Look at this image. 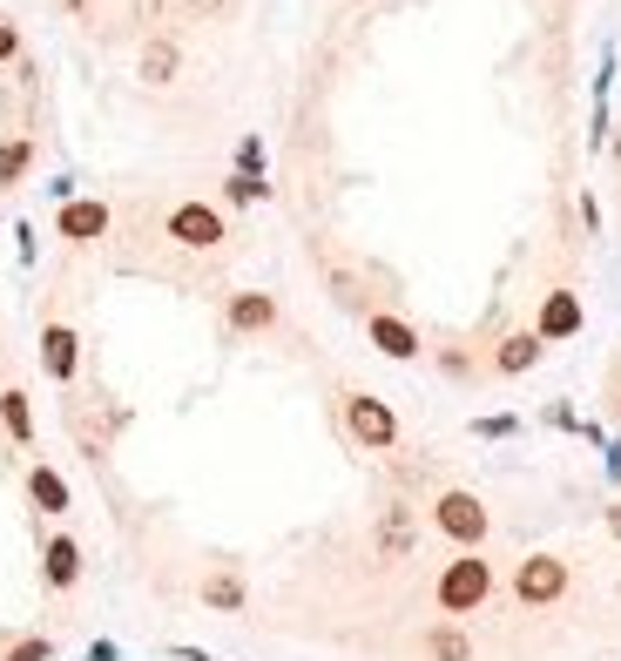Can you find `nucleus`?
Wrapping results in <instances>:
<instances>
[{
  "mask_svg": "<svg viewBox=\"0 0 621 661\" xmlns=\"http://www.w3.org/2000/svg\"><path fill=\"white\" fill-rule=\"evenodd\" d=\"M608 399H614V418H621V371L608 378Z\"/></svg>",
  "mask_w": 621,
  "mask_h": 661,
  "instance_id": "obj_25",
  "label": "nucleus"
},
{
  "mask_svg": "<svg viewBox=\"0 0 621 661\" xmlns=\"http://www.w3.org/2000/svg\"><path fill=\"white\" fill-rule=\"evenodd\" d=\"M425 654L433 661H473V641L459 635V621H440V628L425 635Z\"/></svg>",
  "mask_w": 621,
  "mask_h": 661,
  "instance_id": "obj_17",
  "label": "nucleus"
},
{
  "mask_svg": "<svg viewBox=\"0 0 621 661\" xmlns=\"http://www.w3.org/2000/svg\"><path fill=\"white\" fill-rule=\"evenodd\" d=\"M223 189H230V203H263V197H270V182H263V176H250V169H237Z\"/></svg>",
  "mask_w": 621,
  "mask_h": 661,
  "instance_id": "obj_21",
  "label": "nucleus"
},
{
  "mask_svg": "<svg viewBox=\"0 0 621 661\" xmlns=\"http://www.w3.org/2000/svg\"><path fill=\"white\" fill-rule=\"evenodd\" d=\"M14 55H21V27L0 14V61H14Z\"/></svg>",
  "mask_w": 621,
  "mask_h": 661,
  "instance_id": "obj_23",
  "label": "nucleus"
},
{
  "mask_svg": "<svg viewBox=\"0 0 621 661\" xmlns=\"http://www.w3.org/2000/svg\"><path fill=\"white\" fill-rule=\"evenodd\" d=\"M433 601H440L446 621L480 614V607L493 601V560H487V554H453V560L440 567V580H433Z\"/></svg>",
  "mask_w": 621,
  "mask_h": 661,
  "instance_id": "obj_1",
  "label": "nucleus"
},
{
  "mask_svg": "<svg viewBox=\"0 0 621 661\" xmlns=\"http://www.w3.org/2000/svg\"><path fill=\"white\" fill-rule=\"evenodd\" d=\"M608 533L621 540V499H614V507H608Z\"/></svg>",
  "mask_w": 621,
  "mask_h": 661,
  "instance_id": "obj_26",
  "label": "nucleus"
},
{
  "mask_svg": "<svg viewBox=\"0 0 621 661\" xmlns=\"http://www.w3.org/2000/svg\"><path fill=\"white\" fill-rule=\"evenodd\" d=\"M27 507L42 514V520H55V514L74 507V493H68V480L55 473V465H27Z\"/></svg>",
  "mask_w": 621,
  "mask_h": 661,
  "instance_id": "obj_12",
  "label": "nucleus"
},
{
  "mask_svg": "<svg viewBox=\"0 0 621 661\" xmlns=\"http://www.w3.org/2000/svg\"><path fill=\"white\" fill-rule=\"evenodd\" d=\"M567 588H574V574H567L561 554H527V560L514 567V601H520V607H561Z\"/></svg>",
  "mask_w": 621,
  "mask_h": 661,
  "instance_id": "obj_4",
  "label": "nucleus"
},
{
  "mask_svg": "<svg viewBox=\"0 0 621 661\" xmlns=\"http://www.w3.org/2000/svg\"><path fill=\"white\" fill-rule=\"evenodd\" d=\"M42 580L55 594H68L74 580H82V540H68V533H55L48 547H42Z\"/></svg>",
  "mask_w": 621,
  "mask_h": 661,
  "instance_id": "obj_11",
  "label": "nucleus"
},
{
  "mask_svg": "<svg viewBox=\"0 0 621 661\" xmlns=\"http://www.w3.org/2000/svg\"><path fill=\"white\" fill-rule=\"evenodd\" d=\"M223 318H230V331H244V338L278 331V297H270V291H237L223 304Z\"/></svg>",
  "mask_w": 621,
  "mask_h": 661,
  "instance_id": "obj_9",
  "label": "nucleus"
},
{
  "mask_svg": "<svg viewBox=\"0 0 621 661\" xmlns=\"http://www.w3.org/2000/svg\"><path fill=\"white\" fill-rule=\"evenodd\" d=\"M0 425H8L14 446H34V412H27V392H21V385H0Z\"/></svg>",
  "mask_w": 621,
  "mask_h": 661,
  "instance_id": "obj_16",
  "label": "nucleus"
},
{
  "mask_svg": "<svg viewBox=\"0 0 621 661\" xmlns=\"http://www.w3.org/2000/svg\"><path fill=\"white\" fill-rule=\"evenodd\" d=\"M473 433L480 439H507V433H520V418L514 412H493V418H473Z\"/></svg>",
  "mask_w": 621,
  "mask_h": 661,
  "instance_id": "obj_22",
  "label": "nucleus"
},
{
  "mask_svg": "<svg viewBox=\"0 0 621 661\" xmlns=\"http://www.w3.org/2000/svg\"><path fill=\"white\" fill-rule=\"evenodd\" d=\"M338 418H344V439H352L359 452H392L399 446V412L385 405L378 392H344Z\"/></svg>",
  "mask_w": 621,
  "mask_h": 661,
  "instance_id": "obj_3",
  "label": "nucleus"
},
{
  "mask_svg": "<svg viewBox=\"0 0 621 661\" xmlns=\"http://www.w3.org/2000/svg\"><path fill=\"white\" fill-rule=\"evenodd\" d=\"M203 607H216V614H244V601H250V588H244V574H230V567H216V574H203Z\"/></svg>",
  "mask_w": 621,
  "mask_h": 661,
  "instance_id": "obj_15",
  "label": "nucleus"
},
{
  "mask_svg": "<svg viewBox=\"0 0 621 661\" xmlns=\"http://www.w3.org/2000/svg\"><path fill=\"white\" fill-rule=\"evenodd\" d=\"M433 527L453 540L459 554H480V547H487V533H493V514H487V499H480V493L446 486V493H433Z\"/></svg>",
  "mask_w": 621,
  "mask_h": 661,
  "instance_id": "obj_2",
  "label": "nucleus"
},
{
  "mask_svg": "<svg viewBox=\"0 0 621 661\" xmlns=\"http://www.w3.org/2000/svg\"><path fill=\"white\" fill-rule=\"evenodd\" d=\"M540 352H548V344H540L534 331H507V338L493 344V358H487V365H493L500 378H520V371H534V365H540Z\"/></svg>",
  "mask_w": 621,
  "mask_h": 661,
  "instance_id": "obj_13",
  "label": "nucleus"
},
{
  "mask_svg": "<svg viewBox=\"0 0 621 661\" xmlns=\"http://www.w3.org/2000/svg\"><path fill=\"white\" fill-rule=\"evenodd\" d=\"M42 371L55 385H74V371H82V338H74V324H42Z\"/></svg>",
  "mask_w": 621,
  "mask_h": 661,
  "instance_id": "obj_6",
  "label": "nucleus"
},
{
  "mask_svg": "<svg viewBox=\"0 0 621 661\" xmlns=\"http://www.w3.org/2000/svg\"><path fill=\"white\" fill-rule=\"evenodd\" d=\"M163 237L183 244V250H216L230 229H223V216H216L210 203H176V210L163 216Z\"/></svg>",
  "mask_w": 621,
  "mask_h": 661,
  "instance_id": "obj_5",
  "label": "nucleus"
},
{
  "mask_svg": "<svg viewBox=\"0 0 621 661\" xmlns=\"http://www.w3.org/2000/svg\"><path fill=\"white\" fill-rule=\"evenodd\" d=\"M176 661H216V654H203V648H176Z\"/></svg>",
  "mask_w": 621,
  "mask_h": 661,
  "instance_id": "obj_24",
  "label": "nucleus"
},
{
  "mask_svg": "<svg viewBox=\"0 0 621 661\" xmlns=\"http://www.w3.org/2000/svg\"><path fill=\"white\" fill-rule=\"evenodd\" d=\"M412 507H406V499H392V507H385L378 514V560H406L412 554Z\"/></svg>",
  "mask_w": 621,
  "mask_h": 661,
  "instance_id": "obj_14",
  "label": "nucleus"
},
{
  "mask_svg": "<svg viewBox=\"0 0 621 661\" xmlns=\"http://www.w3.org/2000/svg\"><path fill=\"white\" fill-rule=\"evenodd\" d=\"M176 42H149L142 48V82H155V88H163V82H176Z\"/></svg>",
  "mask_w": 621,
  "mask_h": 661,
  "instance_id": "obj_18",
  "label": "nucleus"
},
{
  "mask_svg": "<svg viewBox=\"0 0 621 661\" xmlns=\"http://www.w3.org/2000/svg\"><path fill=\"white\" fill-rule=\"evenodd\" d=\"M27 163H34V142H27V135H8V142H0V189H14V182L27 176Z\"/></svg>",
  "mask_w": 621,
  "mask_h": 661,
  "instance_id": "obj_19",
  "label": "nucleus"
},
{
  "mask_svg": "<svg viewBox=\"0 0 621 661\" xmlns=\"http://www.w3.org/2000/svg\"><path fill=\"white\" fill-rule=\"evenodd\" d=\"M0 661H55V641L48 635H21V641H8Z\"/></svg>",
  "mask_w": 621,
  "mask_h": 661,
  "instance_id": "obj_20",
  "label": "nucleus"
},
{
  "mask_svg": "<svg viewBox=\"0 0 621 661\" xmlns=\"http://www.w3.org/2000/svg\"><path fill=\"white\" fill-rule=\"evenodd\" d=\"M365 331H372V344H378V352H385V358H399V365L425 352V344H419V331L399 318V310H365Z\"/></svg>",
  "mask_w": 621,
  "mask_h": 661,
  "instance_id": "obj_8",
  "label": "nucleus"
},
{
  "mask_svg": "<svg viewBox=\"0 0 621 661\" xmlns=\"http://www.w3.org/2000/svg\"><path fill=\"white\" fill-rule=\"evenodd\" d=\"M55 237H68V244H95V237H108V203H95V197H68L61 216H55Z\"/></svg>",
  "mask_w": 621,
  "mask_h": 661,
  "instance_id": "obj_7",
  "label": "nucleus"
},
{
  "mask_svg": "<svg viewBox=\"0 0 621 661\" xmlns=\"http://www.w3.org/2000/svg\"><path fill=\"white\" fill-rule=\"evenodd\" d=\"M581 331V297L574 291H548V304H540V318H534V338L540 344H561Z\"/></svg>",
  "mask_w": 621,
  "mask_h": 661,
  "instance_id": "obj_10",
  "label": "nucleus"
}]
</instances>
